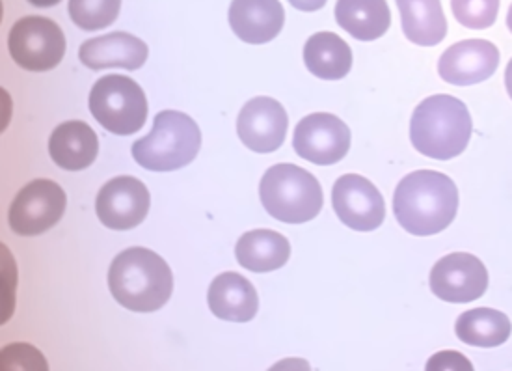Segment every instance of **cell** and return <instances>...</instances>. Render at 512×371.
<instances>
[{"label": "cell", "instance_id": "obj_1", "mask_svg": "<svg viewBox=\"0 0 512 371\" xmlns=\"http://www.w3.org/2000/svg\"><path fill=\"white\" fill-rule=\"evenodd\" d=\"M459 211V189L442 172L418 170L399 181L393 213L408 234L418 237L444 232Z\"/></svg>", "mask_w": 512, "mask_h": 371}, {"label": "cell", "instance_id": "obj_2", "mask_svg": "<svg viewBox=\"0 0 512 371\" xmlns=\"http://www.w3.org/2000/svg\"><path fill=\"white\" fill-rule=\"evenodd\" d=\"M108 288L127 310L149 314L170 301L174 276L168 263L153 250L127 248L110 265Z\"/></svg>", "mask_w": 512, "mask_h": 371}, {"label": "cell", "instance_id": "obj_3", "mask_svg": "<svg viewBox=\"0 0 512 371\" xmlns=\"http://www.w3.org/2000/svg\"><path fill=\"white\" fill-rule=\"evenodd\" d=\"M472 131L468 107L457 97L445 94L423 99L410 122L412 146L438 161L459 157L468 148Z\"/></svg>", "mask_w": 512, "mask_h": 371}, {"label": "cell", "instance_id": "obj_4", "mask_svg": "<svg viewBox=\"0 0 512 371\" xmlns=\"http://www.w3.org/2000/svg\"><path fill=\"white\" fill-rule=\"evenodd\" d=\"M202 146L198 124L185 112L162 110L151 133L133 144L136 163L153 172H172L190 165Z\"/></svg>", "mask_w": 512, "mask_h": 371}, {"label": "cell", "instance_id": "obj_5", "mask_svg": "<svg viewBox=\"0 0 512 371\" xmlns=\"http://www.w3.org/2000/svg\"><path fill=\"white\" fill-rule=\"evenodd\" d=\"M261 204L285 224H304L323 209V189L308 170L295 165H276L265 172L259 185Z\"/></svg>", "mask_w": 512, "mask_h": 371}, {"label": "cell", "instance_id": "obj_6", "mask_svg": "<svg viewBox=\"0 0 512 371\" xmlns=\"http://www.w3.org/2000/svg\"><path fill=\"white\" fill-rule=\"evenodd\" d=\"M90 110L95 122L107 131L129 137L135 135L148 118V99L138 84L123 75L99 79L90 94Z\"/></svg>", "mask_w": 512, "mask_h": 371}, {"label": "cell", "instance_id": "obj_7", "mask_svg": "<svg viewBox=\"0 0 512 371\" xmlns=\"http://www.w3.org/2000/svg\"><path fill=\"white\" fill-rule=\"evenodd\" d=\"M8 49L15 62L27 71H49L66 55V36L54 21L28 15L10 30Z\"/></svg>", "mask_w": 512, "mask_h": 371}, {"label": "cell", "instance_id": "obj_8", "mask_svg": "<svg viewBox=\"0 0 512 371\" xmlns=\"http://www.w3.org/2000/svg\"><path fill=\"white\" fill-rule=\"evenodd\" d=\"M66 211V193L51 179L30 181L10 207V226L15 234L32 237L58 224Z\"/></svg>", "mask_w": 512, "mask_h": 371}, {"label": "cell", "instance_id": "obj_9", "mask_svg": "<svg viewBox=\"0 0 512 371\" xmlns=\"http://www.w3.org/2000/svg\"><path fill=\"white\" fill-rule=\"evenodd\" d=\"M293 148L313 165H336L349 153L351 131L334 114H310L297 125Z\"/></svg>", "mask_w": 512, "mask_h": 371}, {"label": "cell", "instance_id": "obj_10", "mask_svg": "<svg viewBox=\"0 0 512 371\" xmlns=\"http://www.w3.org/2000/svg\"><path fill=\"white\" fill-rule=\"evenodd\" d=\"M332 206L339 220L356 232H373L386 217L382 194L369 179L358 174L337 179L332 189Z\"/></svg>", "mask_w": 512, "mask_h": 371}, {"label": "cell", "instance_id": "obj_11", "mask_svg": "<svg viewBox=\"0 0 512 371\" xmlns=\"http://www.w3.org/2000/svg\"><path fill=\"white\" fill-rule=\"evenodd\" d=\"M488 271L472 254H449L432 267V293L445 303H473L485 295Z\"/></svg>", "mask_w": 512, "mask_h": 371}, {"label": "cell", "instance_id": "obj_12", "mask_svg": "<svg viewBox=\"0 0 512 371\" xmlns=\"http://www.w3.org/2000/svg\"><path fill=\"white\" fill-rule=\"evenodd\" d=\"M151 196L148 187L133 176L110 179L97 194L95 211L110 230H131L148 215Z\"/></svg>", "mask_w": 512, "mask_h": 371}, {"label": "cell", "instance_id": "obj_13", "mask_svg": "<svg viewBox=\"0 0 512 371\" xmlns=\"http://www.w3.org/2000/svg\"><path fill=\"white\" fill-rule=\"evenodd\" d=\"M287 112L272 97H254L244 105L237 133L248 150L256 153L276 152L287 135Z\"/></svg>", "mask_w": 512, "mask_h": 371}, {"label": "cell", "instance_id": "obj_14", "mask_svg": "<svg viewBox=\"0 0 512 371\" xmlns=\"http://www.w3.org/2000/svg\"><path fill=\"white\" fill-rule=\"evenodd\" d=\"M499 66V49L488 40H464L451 45L438 60L445 83L472 86L490 79Z\"/></svg>", "mask_w": 512, "mask_h": 371}, {"label": "cell", "instance_id": "obj_15", "mask_svg": "<svg viewBox=\"0 0 512 371\" xmlns=\"http://www.w3.org/2000/svg\"><path fill=\"white\" fill-rule=\"evenodd\" d=\"M285 10L280 0H233L230 27L244 43L263 45L282 32Z\"/></svg>", "mask_w": 512, "mask_h": 371}, {"label": "cell", "instance_id": "obj_16", "mask_svg": "<svg viewBox=\"0 0 512 371\" xmlns=\"http://www.w3.org/2000/svg\"><path fill=\"white\" fill-rule=\"evenodd\" d=\"M79 58L86 68L140 69L148 60V45L127 32H112L88 40L79 49Z\"/></svg>", "mask_w": 512, "mask_h": 371}, {"label": "cell", "instance_id": "obj_17", "mask_svg": "<svg viewBox=\"0 0 512 371\" xmlns=\"http://www.w3.org/2000/svg\"><path fill=\"white\" fill-rule=\"evenodd\" d=\"M207 301L216 317L235 323L252 321L259 308L256 288L239 273H222L216 276L209 288Z\"/></svg>", "mask_w": 512, "mask_h": 371}, {"label": "cell", "instance_id": "obj_18", "mask_svg": "<svg viewBox=\"0 0 512 371\" xmlns=\"http://www.w3.org/2000/svg\"><path fill=\"white\" fill-rule=\"evenodd\" d=\"M99 152V140L94 129L84 122L60 124L49 138V153L56 165L64 170H84L92 165Z\"/></svg>", "mask_w": 512, "mask_h": 371}, {"label": "cell", "instance_id": "obj_19", "mask_svg": "<svg viewBox=\"0 0 512 371\" xmlns=\"http://www.w3.org/2000/svg\"><path fill=\"white\" fill-rule=\"evenodd\" d=\"M336 21L352 38L375 42L390 28V6L386 0H337Z\"/></svg>", "mask_w": 512, "mask_h": 371}, {"label": "cell", "instance_id": "obj_20", "mask_svg": "<svg viewBox=\"0 0 512 371\" xmlns=\"http://www.w3.org/2000/svg\"><path fill=\"white\" fill-rule=\"evenodd\" d=\"M237 262L252 273H270L289 262L291 245L278 232L254 230L244 234L235 247Z\"/></svg>", "mask_w": 512, "mask_h": 371}, {"label": "cell", "instance_id": "obj_21", "mask_svg": "<svg viewBox=\"0 0 512 371\" xmlns=\"http://www.w3.org/2000/svg\"><path fill=\"white\" fill-rule=\"evenodd\" d=\"M408 42L434 47L447 36V19L440 0H397Z\"/></svg>", "mask_w": 512, "mask_h": 371}, {"label": "cell", "instance_id": "obj_22", "mask_svg": "<svg viewBox=\"0 0 512 371\" xmlns=\"http://www.w3.org/2000/svg\"><path fill=\"white\" fill-rule=\"evenodd\" d=\"M304 64L319 79L339 81L351 71V47L334 32H317L304 45Z\"/></svg>", "mask_w": 512, "mask_h": 371}, {"label": "cell", "instance_id": "obj_23", "mask_svg": "<svg viewBox=\"0 0 512 371\" xmlns=\"http://www.w3.org/2000/svg\"><path fill=\"white\" fill-rule=\"evenodd\" d=\"M511 319L494 308H473L460 314L455 332L460 342L473 347H498L511 336Z\"/></svg>", "mask_w": 512, "mask_h": 371}, {"label": "cell", "instance_id": "obj_24", "mask_svg": "<svg viewBox=\"0 0 512 371\" xmlns=\"http://www.w3.org/2000/svg\"><path fill=\"white\" fill-rule=\"evenodd\" d=\"M122 10V0H69L71 21L86 32L110 27Z\"/></svg>", "mask_w": 512, "mask_h": 371}, {"label": "cell", "instance_id": "obj_25", "mask_svg": "<svg viewBox=\"0 0 512 371\" xmlns=\"http://www.w3.org/2000/svg\"><path fill=\"white\" fill-rule=\"evenodd\" d=\"M451 10L462 27L485 30L498 19L499 0H451Z\"/></svg>", "mask_w": 512, "mask_h": 371}, {"label": "cell", "instance_id": "obj_26", "mask_svg": "<svg viewBox=\"0 0 512 371\" xmlns=\"http://www.w3.org/2000/svg\"><path fill=\"white\" fill-rule=\"evenodd\" d=\"M289 2L300 12H317L326 4V0H289Z\"/></svg>", "mask_w": 512, "mask_h": 371}, {"label": "cell", "instance_id": "obj_27", "mask_svg": "<svg viewBox=\"0 0 512 371\" xmlns=\"http://www.w3.org/2000/svg\"><path fill=\"white\" fill-rule=\"evenodd\" d=\"M32 6H36V8H51V6H56L58 2H62V0H28Z\"/></svg>", "mask_w": 512, "mask_h": 371}, {"label": "cell", "instance_id": "obj_28", "mask_svg": "<svg viewBox=\"0 0 512 371\" xmlns=\"http://www.w3.org/2000/svg\"><path fill=\"white\" fill-rule=\"evenodd\" d=\"M505 86H507V92H509L512 99V58L511 62L507 64V69H505Z\"/></svg>", "mask_w": 512, "mask_h": 371}, {"label": "cell", "instance_id": "obj_29", "mask_svg": "<svg viewBox=\"0 0 512 371\" xmlns=\"http://www.w3.org/2000/svg\"><path fill=\"white\" fill-rule=\"evenodd\" d=\"M507 27H509V30L512 32V4L511 8H509V14H507Z\"/></svg>", "mask_w": 512, "mask_h": 371}]
</instances>
